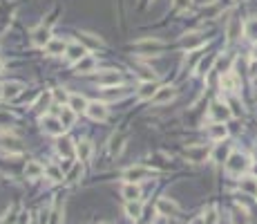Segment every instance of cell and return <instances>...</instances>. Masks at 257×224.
Listing matches in <instances>:
<instances>
[{
  "label": "cell",
  "mask_w": 257,
  "mask_h": 224,
  "mask_svg": "<svg viewBox=\"0 0 257 224\" xmlns=\"http://www.w3.org/2000/svg\"><path fill=\"white\" fill-rule=\"evenodd\" d=\"M242 32H244V20L239 18V16H233V18L228 20V25H226L228 40H237L239 36H242Z\"/></svg>",
  "instance_id": "9c48e42d"
},
{
  "label": "cell",
  "mask_w": 257,
  "mask_h": 224,
  "mask_svg": "<svg viewBox=\"0 0 257 224\" xmlns=\"http://www.w3.org/2000/svg\"><path fill=\"white\" fill-rule=\"evenodd\" d=\"M230 222H233V224H251L248 211L242 209V206H237V209L233 211V215H230Z\"/></svg>",
  "instance_id": "f1b7e54d"
},
{
  "label": "cell",
  "mask_w": 257,
  "mask_h": 224,
  "mask_svg": "<svg viewBox=\"0 0 257 224\" xmlns=\"http://www.w3.org/2000/svg\"><path fill=\"white\" fill-rule=\"evenodd\" d=\"M230 108H233V114H242V108H239V101L235 97H230Z\"/></svg>",
  "instance_id": "74e56055"
},
{
  "label": "cell",
  "mask_w": 257,
  "mask_h": 224,
  "mask_svg": "<svg viewBox=\"0 0 257 224\" xmlns=\"http://www.w3.org/2000/svg\"><path fill=\"white\" fill-rule=\"evenodd\" d=\"M59 119H61V123H63V126H65V130H67L69 126H74V119H76V112H74L69 106H65L63 110H61Z\"/></svg>",
  "instance_id": "83f0119b"
},
{
  "label": "cell",
  "mask_w": 257,
  "mask_h": 224,
  "mask_svg": "<svg viewBox=\"0 0 257 224\" xmlns=\"http://www.w3.org/2000/svg\"><path fill=\"white\" fill-rule=\"evenodd\" d=\"M43 175H45V166H40L38 161H27V166H25V177L27 180H38Z\"/></svg>",
  "instance_id": "e0dca14e"
},
{
  "label": "cell",
  "mask_w": 257,
  "mask_h": 224,
  "mask_svg": "<svg viewBox=\"0 0 257 224\" xmlns=\"http://www.w3.org/2000/svg\"><path fill=\"white\" fill-rule=\"evenodd\" d=\"M206 38L201 34H188L184 38V47L186 49H199V47H204Z\"/></svg>",
  "instance_id": "cb8c5ba5"
},
{
  "label": "cell",
  "mask_w": 257,
  "mask_h": 224,
  "mask_svg": "<svg viewBox=\"0 0 257 224\" xmlns=\"http://www.w3.org/2000/svg\"><path fill=\"white\" fill-rule=\"evenodd\" d=\"M150 175H152V171H150V168H146V166H130V168L123 171V180H126L128 184L143 182V180H148Z\"/></svg>",
  "instance_id": "3957f363"
},
{
  "label": "cell",
  "mask_w": 257,
  "mask_h": 224,
  "mask_svg": "<svg viewBox=\"0 0 257 224\" xmlns=\"http://www.w3.org/2000/svg\"><path fill=\"white\" fill-rule=\"evenodd\" d=\"M222 85L226 90H230V92H235V90H239V78L235 76V72H224Z\"/></svg>",
  "instance_id": "4316f807"
},
{
  "label": "cell",
  "mask_w": 257,
  "mask_h": 224,
  "mask_svg": "<svg viewBox=\"0 0 257 224\" xmlns=\"http://www.w3.org/2000/svg\"><path fill=\"white\" fill-rule=\"evenodd\" d=\"M94 68H96V56H92V54H85L78 63H74V70L78 74H90Z\"/></svg>",
  "instance_id": "4fadbf2b"
},
{
  "label": "cell",
  "mask_w": 257,
  "mask_h": 224,
  "mask_svg": "<svg viewBox=\"0 0 257 224\" xmlns=\"http://www.w3.org/2000/svg\"><path fill=\"white\" fill-rule=\"evenodd\" d=\"M208 137L213 139V142H224V139L228 137V128L224 126V123H217V121H215L213 126L208 128Z\"/></svg>",
  "instance_id": "d6986e66"
},
{
  "label": "cell",
  "mask_w": 257,
  "mask_h": 224,
  "mask_svg": "<svg viewBox=\"0 0 257 224\" xmlns=\"http://www.w3.org/2000/svg\"><path fill=\"white\" fill-rule=\"evenodd\" d=\"M126 213L130 220H139L141 218V204L139 202H128L126 204Z\"/></svg>",
  "instance_id": "1f68e13d"
},
{
  "label": "cell",
  "mask_w": 257,
  "mask_h": 224,
  "mask_svg": "<svg viewBox=\"0 0 257 224\" xmlns=\"http://www.w3.org/2000/svg\"><path fill=\"white\" fill-rule=\"evenodd\" d=\"M20 92H23V83H18V81H11V83L2 85V99H7V101H14Z\"/></svg>",
  "instance_id": "2e32d148"
},
{
  "label": "cell",
  "mask_w": 257,
  "mask_h": 224,
  "mask_svg": "<svg viewBox=\"0 0 257 224\" xmlns=\"http://www.w3.org/2000/svg\"><path fill=\"white\" fill-rule=\"evenodd\" d=\"M0 146L7 148L9 152H20L23 146H20V139H16L14 135H2L0 137Z\"/></svg>",
  "instance_id": "ffe728a7"
},
{
  "label": "cell",
  "mask_w": 257,
  "mask_h": 224,
  "mask_svg": "<svg viewBox=\"0 0 257 224\" xmlns=\"http://www.w3.org/2000/svg\"><path fill=\"white\" fill-rule=\"evenodd\" d=\"M210 117H213V121L217 123H224L226 119L233 117V110L228 108V103H213V108H210Z\"/></svg>",
  "instance_id": "8992f818"
},
{
  "label": "cell",
  "mask_w": 257,
  "mask_h": 224,
  "mask_svg": "<svg viewBox=\"0 0 257 224\" xmlns=\"http://www.w3.org/2000/svg\"><path fill=\"white\" fill-rule=\"evenodd\" d=\"M134 47L139 49V52H159V49H163V40H159V38H143V40H136Z\"/></svg>",
  "instance_id": "7c38bea8"
},
{
  "label": "cell",
  "mask_w": 257,
  "mask_h": 224,
  "mask_svg": "<svg viewBox=\"0 0 257 224\" xmlns=\"http://www.w3.org/2000/svg\"><path fill=\"white\" fill-rule=\"evenodd\" d=\"M76 155L81 157V161H90V157H92V144H90V142H81L76 146Z\"/></svg>",
  "instance_id": "f546056e"
},
{
  "label": "cell",
  "mask_w": 257,
  "mask_h": 224,
  "mask_svg": "<svg viewBox=\"0 0 257 224\" xmlns=\"http://www.w3.org/2000/svg\"><path fill=\"white\" fill-rule=\"evenodd\" d=\"M246 36H251L253 40H257V18H253L246 23Z\"/></svg>",
  "instance_id": "e575fe53"
},
{
  "label": "cell",
  "mask_w": 257,
  "mask_h": 224,
  "mask_svg": "<svg viewBox=\"0 0 257 224\" xmlns=\"http://www.w3.org/2000/svg\"><path fill=\"white\" fill-rule=\"evenodd\" d=\"M85 114H88L92 121H105L107 119V106L105 103H101V101H92V103H88Z\"/></svg>",
  "instance_id": "5b68a950"
},
{
  "label": "cell",
  "mask_w": 257,
  "mask_h": 224,
  "mask_svg": "<svg viewBox=\"0 0 257 224\" xmlns=\"http://www.w3.org/2000/svg\"><path fill=\"white\" fill-rule=\"evenodd\" d=\"M121 148H123V135H114L110 139V152H112V155H119Z\"/></svg>",
  "instance_id": "d6a6232c"
},
{
  "label": "cell",
  "mask_w": 257,
  "mask_h": 224,
  "mask_svg": "<svg viewBox=\"0 0 257 224\" xmlns=\"http://www.w3.org/2000/svg\"><path fill=\"white\" fill-rule=\"evenodd\" d=\"M239 188H242L244 193L257 197V177H244V180L239 182Z\"/></svg>",
  "instance_id": "484cf974"
},
{
  "label": "cell",
  "mask_w": 257,
  "mask_h": 224,
  "mask_svg": "<svg viewBox=\"0 0 257 224\" xmlns=\"http://www.w3.org/2000/svg\"><path fill=\"white\" fill-rule=\"evenodd\" d=\"M40 126H43V130L47 132V135H54V137H61L65 132V126L61 123V119L52 117V114H45V117L40 119Z\"/></svg>",
  "instance_id": "277c9868"
},
{
  "label": "cell",
  "mask_w": 257,
  "mask_h": 224,
  "mask_svg": "<svg viewBox=\"0 0 257 224\" xmlns=\"http://www.w3.org/2000/svg\"><path fill=\"white\" fill-rule=\"evenodd\" d=\"M45 177H47L49 182H63L65 180V173H63V168H61V166L49 164V166H45Z\"/></svg>",
  "instance_id": "603a6c76"
},
{
  "label": "cell",
  "mask_w": 257,
  "mask_h": 224,
  "mask_svg": "<svg viewBox=\"0 0 257 224\" xmlns=\"http://www.w3.org/2000/svg\"><path fill=\"white\" fill-rule=\"evenodd\" d=\"M157 211H159V215H165V218H175L179 213V206H177V202L168 200V197H159L157 200Z\"/></svg>",
  "instance_id": "ba28073f"
},
{
  "label": "cell",
  "mask_w": 257,
  "mask_h": 224,
  "mask_svg": "<svg viewBox=\"0 0 257 224\" xmlns=\"http://www.w3.org/2000/svg\"><path fill=\"white\" fill-rule=\"evenodd\" d=\"M204 14H206V16H210V18H215V16L219 14V5H217V2H213V5L204 7Z\"/></svg>",
  "instance_id": "d590c367"
},
{
  "label": "cell",
  "mask_w": 257,
  "mask_h": 224,
  "mask_svg": "<svg viewBox=\"0 0 257 224\" xmlns=\"http://www.w3.org/2000/svg\"><path fill=\"white\" fill-rule=\"evenodd\" d=\"M186 159L193 161V164H201V161H206L210 157V148L204 146V144H193V146H188L184 150Z\"/></svg>",
  "instance_id": "7a4b0ae2"
},
{
  "label": "cell",
  "mask_w": 257,
  "mask_h": 224,
  "mask_svg": "<svg viewBox=\"0 0 257 224\" xmlns=\"http://www.w3.org/2000/svg\"><path fill=\"white\" fill-rule=\"evenodd\" d=\"M251 74H255V76H257V61L251 65Z\"/></svg>",
  "instance_id": "60d3db41"
},
{
  "label": "cell",
  "mask_w": 257,
  "mask_h": 224,
  "mask_svg": "<svg viewBox=\"0 0 257 224\" xmlns=\"http://www.w3.org/2000/svg\"><path fill=\"white\" fill-rule=\"evenodd\" d=\"M175 88H170V85H163V88H159L155 92V97L150 99L152 103H155V106H165V103H170L172 101V99H175Z\"/></svg>",
  "instance_id": "30bf717a"
},
{
  "label": "cell",
  "mask_w": 257,
  "mask_h": 224,
  "mask_svg": "<svg viewBox=\"0 0 257 224\" xmlns=\"http://www.w3.org/2000/svg\"><path fill=\"white\" fill-rule=\"evenodd\" d=\"M217 63V54H208V59H204L201 63H199V68H197V72L199 74H206V72H210V68Z\"/></svg>",
  "instance_id": "4dcf8cb0"
},
{
  "label": "cell",
  "mask_w": 257,
  "mask_h": 224,
  "mask_svg": "<svg viewBox=\"0 0 257 224\" xmlns=\"http://www.w3.org/2000/svg\"><path fill=\"white\" fill-rule=\"evenodd\" d=\"M0 99H2V85H0Z\"/></svg>",
  "instance_id": "7bdbcfd3"
},
{
  "label": "cell",
  "mask_w": 257,
  "mask_h": 224,
  "mask_svg": "<svg viewBox=\"0 0 257 224\" xmlns=\"http://www.w3.org/2000/svg\"><path fill=\"white\" fill-rule=\"evenodd\" d=\"M85 54H88L85 45H81V43H69V45H67V52H65V56H67L69 63H78V61H81Z\"/></svg>",
  "instance_id": "8fae6325"
},
{
  "label": "cell",
  "mask_w": 257,
  "mask_h": 224,
  "mask_svg": "<svg viewBox=\"0 0 257 224\" xmlns=\"http://www.w3.org/2000/svg\"><path fill=\"white\" fill-rule=\"evenodd\" d=\"M0 70H2V63H0Z\"/></svg>",
  "instance_id": "f6af8a7d"
},
{
  "label": "cell",
  "mask_w": 257,
  "mask_h": 224,
  "mask_svg": "<svg viewBox=\"0 0 257 224\" xmlns=\"http://www.w3.org/2000/svg\"><path fill=\"white\" fill-rule=\"evenodd\" d=\"M157 90H159L157 81H143V83L139 85V99H141V101H146V99H152V97H155Z\"/></svg>",
  "instance_id": "ac0fdd59"
},
{
  "label": "cell",
  "mask_w": 257,
  "mask_h": 224,
  "mask_svg": "<svg viewBox=\"0 0 257 224\" xmlns=\"http://www.w3.org/2000/svg\"><path fill=\"white\" fill-rule=\"evenodd\" d=\"M54 97L59 99V101H65V99H69L67 94H65V92H59V90H56V92H54Z\"/></svg>",
  "instance_id": "ab89813d"
},
{
  "label": "cell",
  "mask_w": 257,
  "mask_h": 224,
  "mask_svg": "<svg viewBox=\"0 0 257 224\" xmlns=\"http://www.w3.org/2000/svg\"><path fill=\"white\" fill-rule=\"evenodd\" d=\"M30 224H36V222H30Z\"/></svg>",
  "instance_id": "bcb514c9"
},
{
  "label": "cell",
  "mask_w": 257,
  "mask_h": 224,
  "mask_svg": "<svg viewBox=\"0 0 257 224\" xmlns=\"http://www.w3.org/2000/svg\"><path fill=\"white\" fill-rule=\"evenodd\" d=\"M56 150H59L65 159H72L74 152H76V148L72 146V142H69V139H61V142L56 144Z\"/></svg>",
  "instance_id": "d4e9b609"
},
{
  "label": "cell",
  "mask_w": 257,
  "mask_h": 224,
  "mask_svg": "<svg viewBox=\"0 0 257 224\" xmlns=\"http://www.w3.org/2000/svg\"><path fill=\"white\" fill-rule=\"evenodd\" d=\"M193 0H175V11H186Z\"/></svg>",
  "instance_id": "8d00e7d4"
},
{
  "label": "cell",
  "mask_w": 257,
  "mask_h": 224,
  "mask_svg": "<svg viewBox=\"0 0 257 224\" xmlns=\"http://www.w3.org/2000/svg\"><path fill=\"white\" fill-rule=\"evenodd\" d=\"M49 40H52V34H49V30L45 25H40V27H36V30L32 32V43L38 45V47H45Z\"/></svg>",
  "instance_id": "5bb4252c"
},
{
  "label": "cell",
  "mask_w": 257,
  "mask_h": 224,
  "mask_svg": "<svg viewBox=\"0 0 257 224\" xmlns=\"http://www.w3.org/2000/svg\"><path fill=\"white\" fill-rule=\"evenodd\" d=\"M67 106L72 108L74 112H85V110H88V99L81 97V94H69Z\"/></svg>",
  "instance_id": "44dd1931"
},
{
  "label": "cell",
  "mask_w": 257,
  "mask_h": 224,
  "mask_svg": "<svg viewBox=\"0 0 257 224\" xmlns=\"http://www.w3.org/2000/svg\"><path fill=\"white\" fill-rule=\"evenodd\" d=\"M96 83L101 88H117L119 83H121V74L114 72V70H107V72H101L96 76Z\"/></svg>",
  "instance_id": "52a82bcc"
},
{
  "label": "cell",
  "mask_w": 257,
  "mask_h": 224,
  "mask_svg": "<svg viewBox=\"0 0 257 224\" xmlns=\"http://www.w3.org/2000/svg\"><path fill=\"white\" fill-rule=\"evenodd\" d=\"M190 224H206V218H204V215H197V218L190 220Z\"/></svg>",
  "instance_id": "f35d334b"
},
{
  "label": "cell",
  "mask_w": 257,
  "mask_h": 224,
  "mask_svg": "<svg viewBox=\"0 0 257 224\" xmlns=\"http://www.w3.org/2000/svg\"><path fill=\"white\" fill-rule=\"evenodd\" d=\"M235 2H244V0H235Z\"/></svg>",
  "instance_id": "ee69618b"
},
{
  "label": "cell",
  "mask_w": 257,
  "mask_h": 224,
  "mask_svg": "<svg viewBox=\"0 0 257 224\" xmlns=\"http://www.w3.org/2000/svg\"><path fill=\"white\" fill-rule=\"evenodd\" d=\"M121 195L126 197L128 202H139V197H141V188L136 184H123V188H121Z\"/></svg>",
  "instance_id": "7402d4cb"
},
{
  "label": "cell",
  "mask_w": 257,
  "mask_h": 224,
  "mask_svg": "<svg viewBox=\"0 0 257 224\" xmlns=\"http://www.w3.org/2000/svg\"><path fill=\"white\" fill-rule=\"evenodd\" d=\"M47 224H63V211H61V209L49 211V220H47Z\"/></svg>",
  "instance_id": "836d02e7"
},
{
  "label": "cell",
  "mask_w": 257,
  "mask_h": 224,
  "mask_svg": "<svg viewBox=\"0 0 257 224\" xmlns=\"http://www.w3.org/2000/svg\"><path fill=\"white\" fill-rule=\"evenodd\" d=\"M45 49H47L49 56H61V54L67 52V43H65L63 38H52L47 45H45Z\"/></svg>",
  "instance_id": "9a60e30c"
},
{
  "label": "cell",
  "mask_w": 257,
  "mask_h": 224,
  "mask_svg": "<svg viewBox=\"0 0 257 224\" xmlns=\"http://www.w3.org/2000/svg\"><path fill=\"white\" fill-rule=\"evenodd\" d=\"M248 168H251V161H248L246 155H242V152H230V155H228V159H226V171L230 173V175L239 177V175H244Z\"/></svg>",
  "instance_id": "6da1fadb"
},
{
  "label": "cell",
  "mask_w": 257,
  "mask_h": 224,
  "mask_svg": "<svg viewBox=\"0 0 257 224\" xmlns=\"http://www.w3.org/2000/svg\"><path fill=\"white\" fill-rule=\"evenodd\" d=\"M253 56H255V61H257V47H255V52H253Z\"/></svg>",
  "instance_id": "b9f144b4"
}]
</instances>
